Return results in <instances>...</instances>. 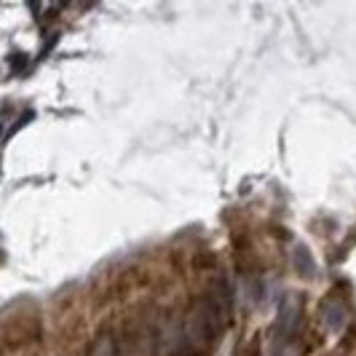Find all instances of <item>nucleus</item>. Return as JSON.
<instances>
[{
    "mask_svg": "<svg viewBox=\"0 0 356 356\" xmlns=\"http://www.w3.org/2000/svg\"><path fill=\"white\" fill-rule=\"evenodd\" d=\"M348 321V311L340 300H327L321 305V324L330 330V332H340Z\"/></svg>",
    "mask_w": 356,
    "mask_h": 356,
    "instance_id": "obj_4",
    "label": "nucleus"
},
{
    "mask_svg": "<svg viewBox=\"0 0 356 356\" xmlns=\"http://www.w3.org/2000/svg\"><path fill=\"white\" fill-rule=\"evenodd\" d=\"M40 338V321L38 319H19L11 321L3 332V340L8 348H22V346H30Z\"/></svg>",
    "mask_w": 356,
    "mask_h": 356,
    "instance_id": "obj_2",
    "label": "nucleus"
},
{
    "mask_svg": "<svg viewBox=\"0 0 356 356\" xmlns=\"http://www.w3.org/2000/svg\"><path fill=\"white\" fill-rule=\"evenodd\" d=\"M94 356H115V346H113V340H99V346H97V351Z\"/></svg>",
    "mask_w": 356,
    "mask_h": 356,
    "instance_id": "obj_6",
    "label": "nucleus"
},
{
    "mask_svg": "<svg viewBox=\"0 0 356 356\" xmlns=\"http://www.w3.org/2000/svg\"><path fill=\"white\" fill-rule=\"evenodd\" d=\"M241 300H244V305L252 308V311L263 308L268 300L266 279H260V276H254V273L244 276V279H241Z\"/></svg>",
    "mask_w": 356,
    "mask_h": 356,
    "instance_id": "obj_3",
    "label": "nucleus"
},
{
    "mask_svg": "<svg viewBox=\"0 0 356 356\" xmlns=\"http://www.w3.org/2000/svg\"><path fill=\"white\" fill-rule=\"evenodd\" d=\"M295 270H298L300 276H314V273H316L314 257H311V252L305 250L303 244L295 247Z\"/></svg>",
    "mask_w": 356,
    "mask_h": 356,
    "instance_id": "obj_5",
    "label": "nucleus"
},
{
    "mask_svg": "<svg viewBox=\"0 0 356 356\" xmlns=\"http://www.w3.org/2000/svg\"><path fill=\"white\" fill-rule=\"evenodd\" d=\"M201 303L209 308V314H212V319L217 321V327L220 330H228L233 321V292H231V284H228V279L225 276H217L209 289H207V295H204V300Z\"/></svg>",
    "mask_w": 356,
    "mask_h": 356,
    "instance_id": "obj_1",
    "label": "nucleus"
}]
</instances>
